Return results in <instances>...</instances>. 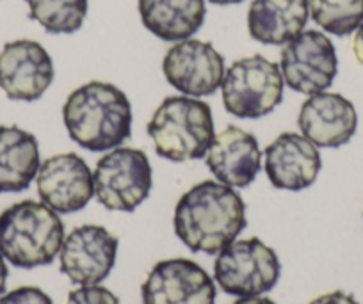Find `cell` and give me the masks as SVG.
<instances>
[{
  "instance_id": "cell-1",
  "label": "cell",
  "mask_w": 363,
  "mask_h": 304,
  "mask_svg": "<svg viewBox=\"0 0 363 304\" xmlns=\"http://www.w3.org/2000/svg\"><path fill=\"white\" fill-rule=\"evenodd\" d=\"M246 225L242 198L221 181L205 180L194 185L174 208V233L193 253L218 254Z\"/></svg>"
},
{
  "instance_id": "cell-2",
  "label": "cell",
  "mask_w": 363,
  "mask_h": 304,
  "mask_svg": "<svg viewBox=\"0 0 363 304\" xmlns=\"http://www.w3.org/2000/svg\"><path fill=\"white\" fill-rule=\"evenodd\" d=\"M62 120L77 145L89 152H107L130 137L132 107L116 86L93 80L69 94Z\"/></svg>"
},
{
  "instance_id": "cell-3",
  "label": "cell",
  "mask_w": 363,
  "mask_h": 304,
  "mask_svg": "<svg viewBox=\"0 0 363 304\" xmlns=\"http://www.w3.org/2000/svg\"><path fill=\"white\" fill-rule=\"evenodd\" d=\"M65 225L45 203L26 199L0 214V253L18 269L50 265L61 251Z\"/></svg>"
},
{
  "instance_id": "cell-4",
  "label": "cell",
  "mask_w": 363,
  "mask_h": 304,
  "mask_svg": "<svg viewBox=\"0 0 363 304\" xmlns=\"http://www.w3.org/2000/svg\"><path fill=\"white\" fill-rule=\"evenodd\" d=\"M148 135L162 159H203L216 137L211 107L193 96H167L150 120Z\"/></svg>"
},
{
  "instance_id": "cell-5",
  "label": "cell",
  "mask_w": 363,
  "mask_h": 304,
  "mask_svg": "<svg viewBox=\"0 0 363 304\" xmlns=\"http://www.w3.org/2000/svg\"><path fill=\"white\" fill-rule=\"evenodd\" d=\"M280 66L264 55H251L233 62L223 79L226 113L240 120H257L277 109L284 98Z\"/></svg>"
},
{
  "instance_id": "cell-6",
  "label": "cell",
  "mask_w": 363,
  "mask_h": 304,
  "mask_svg": "<svg viewBox=\"0 0 363 304\" xmlns=\"http://www.w3.org/2000/svg\"><path fill=\"white\" fill-rule=\"evenodd\" d=\"M281 265L274 249L260 239L233 240L218 253L214 278L223 292L235 297H257L277 286Z\"/></svg>"
},
{
  "instance_id": "cell-7",
  "label": "cell",
  "mask_w": 363,
  "mask_h": 304,
  "mask_svg": "<svg viewBox=\"0 0 363 304\" xmlns=\"http://www.w3.org/2000/svg\"><path fill=\"white\" fill-rule=\"evenodd\" d=\"M93 181L107 210L134 212L153 187L152 164L141 150L114 148L96 162Z\"/></svg>"
},
{
  "instance_id": "cell-8",
  "label": "cell",
  "mask_w": 363,
  "mask_h": 304,
  "mask_svg": "<svg viewBox=\"0 0 363 304\" xmlns=\"http://www.w3.org/2000/svg\"><path fill=\"white\" fill-rule=\"evenodd\" d=\"M280 69L291 89L312 96L333 84L338 72L337 52L323 33L305 30L285 45Z\"/></svg>"
},
{
  "instance_id": "cell-9",
  "label": "cell",
  "mask_w": 363,
  "mask_h": 304,
  "mask_svg": "<svg viewBox=\"0 0 363 304\" xmlns=\"http://www.w3.org/2000/svg\"><path fill=\"white\" fill-rule=\"evenodd\" d=\"M118 239L104 226L72 230L59 251L61 272L75 285H100L116 264Z\"/></svg>"
},
{
  "instance_id": "cell-10",
  "label": "cell",
  "mask_w": 363,
  "mask_h": 304,
  "mask_svg": "<svg viewBox=\"0 0 363 304\" xmlns=\"http://www.w3.org/2000/svg\"><path fill=\"white\" fill-rule=\"evenodd\" d=\"M167 82L186 96H208L221 87L225 59L207 41L184 40L167 50L162 61Z\"/></svg>"
},
{
  "instance_id": "cell-11",
  "label": "cell",
  "mask_w": 363,
  "mask_h": 304,
  "mask_svg": "<svg viewBox=\"0 0 363 304\" xmlns=\"http://www.w3.org/2000/svg\"><path fill=\"white\" fill-rule=\"evenodd\" d=\"M214 279L187 258L162 260L141 286L145 304H216Z\"/></svg>"
},
{
  "instance_id": "cell-12",
  "label": "cell",
  "mask_w": 363,
  "mask_h": 304,
  "mask_svg": "<svg viewBox=\"0 0 363 304\" xmlns=\"http://www.w3.org/2000/svg\"><path fill=\"white\" fill-rule=\"evenodd\" d=\"M36 185L41 201L57 214L80 212L95 196L93 173L77 153H59L43 160Z\"/></svg>"
},
{
  "instance_id": "cell-13",
  "label": "cell",
  "mask_w": 363,
  "mask_h": 304,
  "mask_svg": "<svg viewBox=\"0 0 363 304\" xmlns=\"http://www.w3.org/2000/svg\"><path fill=\"white\" fill-rule=\"evenodd\" d=\"M54 75V61L38 41H11L0 52V89L11 100H40Z\"/></svg>"
},
{
  "instance_id": "cell-14",
  "label": "cell",
  "mask_w": 363,
  "mask_h": 304,
  "mask_svg": "<svg viewBox=\"0 0 363 304\" xmlns=\"http://www.w3.org/2000/svg\"><path fill=\"white\" fill-rule=\"evenodd\" d=\"M323 160L313 142L296 132L278 135L264 152V169L272 187L303 191L317 180Z\"/></svg>"
},
{
  "instance_id": "cell-15",
  "label": "cell",
  "mask_w": 363,
  "mask_h": 304,
  "mask_svg": "<svg viewBox=\"0 0 363 304\" xmlns=\"http://www.w3.org/2000/svg\"><path fill=\"white\" fill-rule=\"evenodd\" d=\"M301 135L320 148H338L351 141L358 127L356 109L337 93H317L303 101L298 116Z\"/></svg>"
},
{
  "instance_id": "cell-16",
  "label": "cell",
  "mask_w": 363,
  "mask_h": 304,
  "mask_svg": "<svg viewBox=\"0 0 363 304\" xmlns=\"http://www.w3.org/2000/svg\"><path fill=\"white\" fill-rule=\"evenodd\" d=\"M262 153L253 134L226 127L214 137L207 153V167L216 180L230 187H250L260 171Z\"/></svg>"
},
{
  "instance_id": "cell-17",
  "label": "cell",
  "mask_w": 363,
  "mask_h": 304,
  "mask_svg": "<svg viewBox=\"0 0 363 304\" xmlns=\"http://www.w3.org/2000/svg\"><path fill=\"white\" fill-rule=\"evenodd\" d=\"M308 0H253L247 11V29L264 45H287L308 22Z\"/></svg>"
},
{
  "instance_id": "cell-18",
  "label": "cell",
  "mask_w": 363,
  "mask_h": 304,
  "mask_svg": "<svg viewBox=\"0 0 363 304\" xmlns=\"http://www.w3.org/2000/svg\"><path fill=\"white\" fill-rule=\"evenodd\" d=\"M141 22L164 41H184L203 26L205 0H139Z\"/></svg>"
},
{
  "instance_id": "cell-19",
  "label": "cell",
  "mask_w": 363,
  "mask_h": 304,
  "mask_svg": "<svg viewBox=\"0 0 363 304\" xmlns=\"http://www.w3.org/2000/svg\"><path fill=\"white\" fill-rule=\"evenodd\" d=\"M40 166V145L30 132L0 127V194L29 188Z\"/></svg>"
},
{
  "instance_id": "cell-20",
  "label": "cell",
  "mask_w": 363,
  "mask_h": 304,
  "mask_svg": "<svg viewBox=\"0 0 363 304\" xmlns=\"http://www.w3.org/2000/svg\"><path fill=\"white\" fill-rule=\"evenodd\" d=\"M29 16L50 34H73L82 27L87 0H26Z\"/></svg>"
},
{
  "instance_id": "cell-21",
  "label": "cell",
  "mask_w": 363,
  "mask_h": 304,
  "mask_svg": "<svg viewBox=\"0 0 363 304\" xmlns=\"http://www.w3.org/2000/svg\"><path fill=\"white\" fill-rule=\"evenodd\" d=\"M312 20L335 36H349L363 23V0H308Z\"/></svg>"
},
{
  "instance_id": "cell-22",
  "label": "cell",
  "mask_w": 363,
  "mask_h": 304,
  "mask_svg": "<svg viewBox=\"0 0 363 304\" xmlns=\"http://www.w3.org/2000/svg\"><path fill=\"white\" fill-rule=\"evenodd\" d=\"M66 304H120V299L106 286L86 285L69 292Z\"/></svg>"
},
{
  "instance_id": "cell-23",
  "label": "cell",
  "mask_w": 363,
  "mask_h": 304,
  "mask_svg": "<svg viewBox=\"0 0 363 304\" xmlns=\"http://www.w3.org/2000/svg\"><path fill=\"white\" fill-rule=\"evenodd\" d=\"M0 304H54L50 295L38 286H20L6 293Z\"/></svg>"
},
{
  "instance_id": "cell-24",
  "label": "cell",
  "mask_w": 363,
  "mask_h": 304,
  "mask_svg": "<svg viewBox=\"0 0 363 304\" xmlns=\"http://www.w3.org/2000/svg\"><path fill=\"white\" fill-rule=\"evenodd\" d=\"M308 304H358V300H356L351 293H345L342 292V290H335V292L315 297V299L310 300Z\"/></svg>"
},
{
  "instance_id": "cell-25",
  "label": "cell",
  "mask_w": 363,
  "mask_h": 304,
  "mask_svg": "<svg viewBox=\"0 0 363 304\" xmlns=\"http://www.w3.org/2000/svg\"><path fill=\"white\" fill-rule=\"evenodd\" d=\"M352 50H354V55L359 61V64H363V23L356 29L354 40H352Z\"/></svg>"
},
{
  "instance_id": "cell-26",
  "label": "cell",
  "mask_w": 363,
  "mask_h": 304,
  "mask_svg": "<svg viewBox=\"0 0 363 304\" xmlns=\"http://www.w3.org/2000/svg\"><path fill=\"white\" fill-rule=\"evenodd\" d=\"M8 265H6L4 254L0 253V295L6 292V281H8Z\"/></svg>"
},
{
  "instance_id": "cell-27",
  "label": "cell",
  "mask_w": 363,
  "mask_h": 304,
  "mask_svg": "<svg viewBox=\"0 0 363 304\" xmlns=\"http://www.w3.org/2000/svg\"><path fill=\"white\" fill-rule=\"evenodd\" d=\"M233 304H277L274 300L267 299V297H239Z\"/></svg>"
},
{
  "instance_id": "cell-28",
  "label": "cell",
  "mask_w": 363,
  "mask_h": 304,
  "mask_svg": "<svg viewBox=\"0 0 363 304\" xmlns=\"http://www.w3.org/2000/svg\"><path fill=\"white\" fill-rule=\"evenodd\" d=\"M212 4H218V6H230V4H240L244 0H208Z\"/></svg>"
}]
</instances>
